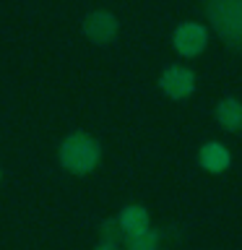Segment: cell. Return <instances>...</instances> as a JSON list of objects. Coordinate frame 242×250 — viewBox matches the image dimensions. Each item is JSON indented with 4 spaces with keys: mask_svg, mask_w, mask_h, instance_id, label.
Instances as JSON below:
<instances>
[{
    "mask_svg": "<svg viewBox=\"0 0 242 250\" xmlns=\"http://www.w3.org/2000/svg\"><path fill=\"white\" fill-rule=\"evenodd\" d=\"M99 159H101V146L89 133L76 130V133L62 138V144H60L62 169L73 172V175H89L91 169H97Z\"/></svg>",
    "mask_w": 242,
    "mask_h": 250,
    "instance_id": "1",
    "label": "cell"
},
{
    "mask_svg": "<svg viewBox=\"0 0 242 250\" xmlns=\"http://www.w3.org/2000/svg\"><path fill=\"white\" fill-rule=\"evenodd\" d=\"M99 234H101V240H104V242H120L122 240L120 219H107V222L99 227Z\"/></svg>",
    "mask_w": 242,
    "mask_h": 250,
    "instance_id": "10",
    "label": "cell"
},
{
    "mask_svg": "<svg viewBox=\"0 0 242 250\" xmlns=\"http://www.w3.org/2000/svg\"><path fill=\"white\" fill-rule=\"evenodd\" d=\"M198 162H201V167L206 169V172L222 175V172L229 169L232 154H229V148H226L224 144H219V141H208V144H203V146H201Z\"/></svg>",
    "mask_w": 242,
    "mask_h": 250,
    "instance_id": "6",
    "label": "cell"
},
{
    "mask_svg": "<svg viewBox=\"0 0 242 250\" xmlns=\"http://www.w3.org/2000/svg\"><path fill=\"white\" fill-rule=\"evenodd\" d=\"M120 227L125 234H133V232H143L148 229V224H151V216H148V211L143 206H138V203H133V206H125L120 211Z\"/></svg>",
    "mask_w": 242,
    "mask_h": 250,
    "instance_id": "8",
    "label": "cell"
},
{
    "mask_svg": "<svg viewBox=\"0 0 242 250\" xmlns=\"http://www.w3.org/2000/svg\"><path fill=\"white\" fill-rule=\"evenodd\" d=\"M206 44H208V29L198 21L180 23L175 29V34H172V47H175V52L182 55V58H195V55H201L206 50Z\"/></svg>",
    "mask_w": 242,
    "mask_h": 250,
    "instance_id": "3",
    "label": "cell"
},
{
    "mask_svg": "<svg viewBox=\"0 0 242 250\" xmlns=\"http://www.w3.org/2000/svg\"><path fill=\"white\" fill-rule=\"evenodd\" d=\"M156 248H159V232L154 229L125 234V250H156Z\"/></svg>",
    "mask_w": 242,
    "mask_h": 250,
    "instance_id": "9",
    "label": "cell"
},
{
    "mask_svg": "<svg viewBox=\"0 0 242 250\" xmlns=\"http://www.w3.org/2000/svg\"><path fill=\"white\" fill-rule=\"evenodd\" d=\"M159 89L169 99H187L195 91V73L185 65H169L159 76Z\"/></svg>",
    "mask_w": 242,
    "mask_h": 250,
    "instance_id": "5",
    "label": "cell"
},
{
    "mask_svg": "<svg viewBox=\"0 0 242 250\" xmlns=\"http://www.w3.org/2000/svg\"><path fill=\"white\" fill-rule=\"evenodd\" d=\"M81 29H83V34H86L89 42H94V44H109L117 37V31H120V21H117L109 11H91L83 19Z\"/></svg>",
    "mask_w": 242,
    "mask_h": 250,
    "instance_id": "4",
    "label": "cell"
},
{
    "mask_svg": "<svg viewBox=\"0 0 242 250\" xmlns=\"http://www.w3.org/2000/svg\"><path fill=\"white\" fill-rule=\"evenodd\" d=\"M214 117H216V123L222 125L224 130H229V133L242 130V102L234 99V97H224L216 104Z\"/></svg>",
    "mask_w": 242,
    "mask_h": 250,
    "instance_id": "7",
    "label": "cell"
},
{
    "mask_svg": "<svg viewBox=\"0 0 242 250\" xmlns=\"http://www.w3.org/2000/svg\"><path fill=\"white\" fill-rule=\"evenodd\" d=\"M206 16L226 47L242 50V0H206Z\"/></svg>",
    "mask_w": 242,
    "mask_h": 250,
    "instance_id": "2",
    "label": "cell"
},
{
    "mask_svg": "<svg viewBox=\"0 0 242 250\" xmlns=\"http://www.w3.org/2000/svg\"><path fill=\"white\" fill-rule=\"evenodd\" d=\"M0 177H3V172H0Z\"/></svg>",
    "mask_w": 242,
    "mask_h": 250,
    "instance_id": "12",
    "label": "cell"
},
{
    "mask_svg": "<svg viewBox=\"0 0 242 250\" xmlns=\"http://www.w3.org/2000/svg\"><path fill=\"white\" fill-rule=\"evenodd\" d=\"M94 250H122V248H120V242H104V240H101Z\"/></svg>",
    "mask_w": 242,
    "mask_h": 250,
    "instance_id": "11",
    "label": "cell"
}]
</instances>
